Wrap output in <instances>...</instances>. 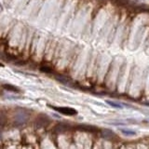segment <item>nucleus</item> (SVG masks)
Segmentation results:
<instances>
[{"label":"nucleus","instance_id":"4","mask_svg":"<svg viewBox=\"0 0 149 149\" xmlns=\"http://www.w3.org/2000/svg\"><path fill=\"white\" fill-rule=\"evenodd\" d=\"M8 122V116L5 112L0 111V128H4Z\"/></svg>","mask_w":149,"mask_h":149},{"label":"nucleus","instance_id":"7","mask_svg":"<svg viewBox=\"0 0 149 149\" xmlns=\"http://www.w3.org/2000/svg\"><path fill=\"white\" fill-rule=\"evenodd\" d=\"M106 102H107V104H108L109 105L115 107V108H122V106H121L119 104H116V102H112V101H106Z\"/></svg>","mask_w":149,"mask_h":149},{"label":"nucleus","instance_id":"8","mask_svg":"<svg viewBox=\"0 0 149 149\" xmlns=\"http://www.w3.org/2000/svg\"><path fill=\"white\" fill-rule=\"evenodd\" d=\"M2 66H3V64H2L1 63H0V67H2Z\"/></svg>","mask_w":149,"mask_h":149},{"label":"nucleus","instance_id":"3","mask_svg":"<svg viewBox=\"0 0 149 149\" xmlns=\"http://www.w3.org/2000/svg\"><path fill=\"white\" fill-rule=\"evenodd\" d=\"M49 123V118L47 116H43V115H40L37 116V118L36 120V128H43L45 126Z\"/></svg>","mask_w":149,"mask_h":149},{"label":"nucleus","instance_id":"1","mask_svg":"<svg viewBox=\"0 0 149 149\" xmlns=\"http://www.w3.org/2000/svg\"><path fill=\"white\" fill-rule=\"evenodd\" d=\"M30 118V114L23 108H17L13 115V122L16 126L25 124Z\"/></svg>","mask_w":149,"mask_h":149},{"label":"nucleus","instance_id":"2","mask_svg":"<svg viewBox=\"0 0 149 149\" xmlns=\"http://www.w3.org/2000/svg\"><path fill=\"white\" fill-rule=\"evenodd\" d=\"M53 108L54 110L58 111L60 114H63L66 116H74L77 113L76 110L73 108H70V107H53Z\"/></svg>","mask_w":149,"mask_h":149},{"label":"nucleus","instance_id":"5","mask_svg":"<svg viewBox=\"0 0 149 149\" xmlns=\"http://www.w3.org/2000/svg\"><path fill=\"white\" fill-rule=\"evenodd\" d=\"M4 90H6L7 91H11V92H20L19 91V88L13 85H9V84H5L2 86Z\"/></svg>","mask_w":149,"mask_h":149},{"label":"nucleus","instance_id":"6","mask_svg":"<svg viewBox=\"0 0 149 149\" xmlns=\"http://www.w3.org/2000/svg\"><path fill=\"white\" fill-rule=\"evenodd\" d=\"M40 70L42 72H45V73H51L52 72V69L49 66H45V65H41L40 66Z\"/></svg>","mask_w":149,"mask_h":149}]
</instances>
